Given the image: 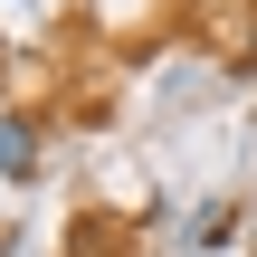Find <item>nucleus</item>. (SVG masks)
Returning <instances> with one entry per match:
<instances>
[{"label": "nucleus", "mask_w": 257, "mask_h": 257, "mask_svg": "<svg viewBox=\"0 0 257 257\" xmlns=\"http://www.w3.org/2000/svg\"><path fill=\"white\" fill-rule=\"evenodd\" d=\"M38 153H48L38 114H0V181H38Z\"/></svg>", "instance_id": "nucleus-1"}, {"label": "nucleus", "mask_w": 257, "mask_h": 257, "mask_svg": "<svg viewBox=\"0 0 257 257\" xmlns=\"http://www.w3.org/2000/svg\"><path fill=\"white\" fill-rule=\"evenodd\" d=\"M229 238H238V210H229V200H210V210L191 219V248H229Z\"/></svg>", "instance_id": "nucleus-2"}]
</instances>
